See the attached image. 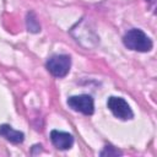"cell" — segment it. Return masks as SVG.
I'll use <instances>...</instances> for the list:
<instances>
[{
  "label": "cell",
  "mask_w": 157,
  "mask_h": 157,
  "mask_svg": "<svg viewBox=\"0 0 157 157\" xmlns=\"http://www.w3.org/2000/svg\"><path fill=\"white\" fill-rule=\"evenodd\" d=\"M101 156H120V155H123L120 151H118L114 146H112V145H107V146H104V148H103V151L99 153Z\"/></svg>",
  "instance_id": "8"
},
{
  "label": "cell",
  "mask_w": 157,
  "mask_h": 157,
  "mask_svg": "<svg viewBox=\"0 0 157 157\" xmlns=\"http://www.w3.org/2000/svg\"><path fill=\"white\" fill-rule=\"evenodd\" d=\"M26 26H27V29L32 33H38L40 31V25L36 17V13L34 12H28L27 16H26Z\"/></svg>",
  "instance_id": "7"
},
{
  "label": "cell",
  "mask_w": 157,
  "mask_h": 157,
  "mask_svg": "<svg viewBox=\"0 0 157 157\" xmlns=\"http://www.w3.org/2000/svg\"><path fill=\"white\" fill-rule=\"evenodd\" d=\"M0 135L2 137H5L7 141L12 142V144H22L25 140V134L22 131H17L15 129H12L10 125L7 124H2L0 125Z\"/></svg>",
  "instance_id": "6"
},
{
  "label": "cell",
  "mask_w": 157,
  "mask_h": 157,
  "mask_svg": "<svg viewBox=\"0 0 157 157\" xmlns=\"http://www.w3.org/2000/svg\"><path fill=\"white\" fill-rule=\"evenodd\" d=\"M107 105H108L109 110L113 113V115L121 120H129V119H132V117H134V113H132L130 105L121 97H114V96L109 97Z\"/></svg>",
  "instance_id": "3"
},
{
  "label": "cell",
  "mask_w": 157,
  "mask_h": 157,
  "mask_svg": "<svg viewBox=\"0 0 157 157\" xmlns=\"http://www.w3.org/2000/svg\"><path fill=\"white\" fill-rule=\"evenodd\" d=\"M123 43L128 49L141 52V53L150 52L153 45L150 37H147V34H145L139 28H132L128 31L123 37Z\"/></svg>",
  "instance_id": "1"
},
{
  "label": "cell",
  "mask_w": 157,
  "mask_h": 157,
  "mask_svg": "<svg viewBox=\"0 0 157 157\" xmlns=\"http://www.w3.org/2000/svg\"><path fill=\"white\" fill-rule=\"evenodd\" d=\"M146 1H147V0H146ZM148 1H153V0H148Z\"/></svg>",
  "instance_id": "9"
},
{
  "label": "cell",
  "mask_w": 157,
  "mask_h": 157,
  "mask_svg": "<svg viewBox=\"0 0 157 157\" xmlns=\"http://www.w3.org/2000/svg\"><path fill=\"white\" fill-rule=\"evenodd\" d=\"M47 70L58 78L65 77L71 67V58L69 55L65 54H60V55H53L48 59L47 64Z\"/></svg>",
  "instance_id": "2"
},
{
  "label": "cell",
  "mask_w": 157,
  "mask_h": 157,
  "mask_svg": "<svg viewBox=\"0 0 157 157\" xmlns=\"http://www.w3.org/2000/svg\"><path fill=\"white\" fill-rule=\"evenodd\" d=\"M67 105L75 110L80 112L85 115H91L94 112V103L93 98L88 94H80V96H71L67 98Z\"/></svg>",
  "instance_id": "4"
},
{
  "label": "cell",
  "mask_w": 157,
  "mask_h": 157,
  "mask_svg": "<svg viewBox=\"0 0 157 157\" xmlns=\"http://www.w3.org/2000/svg\"><path fill=\"white\" fill-rule=\"evenodd\" d=\"M50 140H52V144L59 150H69L74 145L72 135L69 132L59 131V130H53L50 132Z\"/></svg>",
  "instance_id": "5"
}]
</instances>
